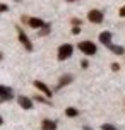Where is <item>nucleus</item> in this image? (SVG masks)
<instances>
[{
	"mask_svg": "<svg viewBox=\"0 0 125 130\" xmlns=\"http://www.w3.org/2000/svg\"><path fill=\"white\" fill-rule=\"evenodd\" d=\"M72 80H74V77L70 75V74H65V75H62V77H60V80H58V84H57V89H62L64 86L70 84Z\"/></svg>",
	"mask_w": 125,
	"mask_h": 130,
	"instance_id": "8",
	"label": "nucleus"
},
{
	"mask_svg": "<svg viewBox=\"0 0 125 130\" xmlns=\"http://www.w3.org/2000/svg\"><path fill=\"white\" fill-rule=\"evenodd\" d=\"M72 52H74V46L65 43V45H62L58 48V60H67L72 57Z\"/></svg>",
	"mask_w": 125,
	"mask_h": 130,
	"instance_id": "3",
	"label": "nucleus"
},
{
	"mask_svg": "<svg viewBox=\"0 0 125 130\" xmlns=\"http://www.w3.org/2000/svg\"><path fill=\"white\" fill-rule=\"evenodd\" d=\"M41 128L43 130H57V122H53V120H43L41 122Z\"/></svg>",
	"mask_w": 125,
	"mask_h": 130,
	"instance_id": "10",
	"label": "nucleus"
},
{
	"mask_svg": "<svg viewBox=\"0 0 125 130\" xmlns=\"http://www.w3.org/2000/svg\"><path fill=\"white\" fill-rule=\"evenodd\" d=\"M2 123H4V118H2V117H0V125H2Z\"/></svg>",
	"mask_w": 125,
	"mask_h": 130,
	"instance_id": "23",
	"label": "nucleus"
},
{
	"mask_svg": "<svg viewBox=\"0 0 125 130\" xmlns=\"http://www.w3.org/2000/svg\"><path fill=\"white\" fill-rule=\"evenodd\" d=\"M79 50L84 53V55H87V57H92V55H96V52H98V48H96V45H94L92 41H81Z\"/></svg>",
	"mask_w": 125,
	"mask_h": 130,
	"instance_id": "1",
	"label": "nucleus"
},
{
	"mask_svg": "<svg viewBox=\"0 0 125 130\" xmlns=\"http://www.w3.org/2000/svg\"><path fill=\"white\" fill-rule=\"evenodd\" d=\"M87 19L91 21V22H94V24H99V22H103L105 15H103V12H101V10L92 9V10H89V14H87Z\"/></svg>",
	"mask_w": 125,
	"mask_h": 130,
	"instance_id": "4",
	"label": "nucleus"
},
{
	"mask_svg": "<svg viewBox=\"0 0 125 130\" xmlns=\"http://www.w3.org/2000/svg\"><path fill=\"white\" fill-rule=\"evenodd\" d=\"M12 91L5 87V86H0V99H4V101H9V99H12Z\"/></svg>",
	"mask_w": 125,
	"mask_h": 130,
	"instance_id": "7",
	"label": "nucleus"
},
{
	"mask_svg": "<svg viewBox=\"0 0 125 130\" xmlns=\"http://www.w3.org/2000/svg\"><path fill=\"white\" fill-rule=\"evenodd\" d=\"M108 50H110V52L112 53H115V55H123L125 53V48L123 46H120V45H108Z\"/></svg>",
	"mask_w": 125,
	"mask_h": 130,
	"instance_id": "12",
	"label": "nucleus"
},
{
	"mask_svg": "<svg viewBox=\"0 0 125 130\" xmlns=\"http://www.w3.org/2000/svg\"><path fill=\"white\" fill-rule=\"evenodd\" d=\"M31 27H34V29H41V27L45 26V22L41 19H38V17H29V22H27Z\"/></svg>",
	"mask_w": 125,
	"mask_h": 130,
	"instance_id": "11",
	"label": "nucleus"
},
{
	"mask_svg": "<svg viewBox=\"0 0 125 130\" xmlns=\"http://www.w3.org/2000/svg\"><path fill=\"white\" fill-rule=\"evenodd\" d=\"M17 27V34H19V41L22 43V46L26 48L27 52H33V43L29 41V38H27V34L24 32V29L22 27H19V26H15Z\"/></svg>",
	"mask_w": 125,
	"mask_h": 130,
	"instance_id": "2",
	"label": "nucleus"
},
{
	"mask_svg": "<svg viewBox=\"0 0 125 130\" xmlns=\"http://www.w3.org/2000/svg\"><path fill=\"white\" fill-rule=\"evenodd\" d=\"M65 2H75V0H65Z\"/></svg>",
	"mask_w": 125,
	"mask_h": 130,
	"instance_id": "25",
	"label": "nucleus"
},
{
	"mask_svg": "<svg viewBox=\"0 0 125 130\" xmlns=\"http://www.w3.org/2000/svg\"><path fill=\"white\" fill-rule=\"evenodd\" d=\"M65 115H67V117H70V118H74V117L79 115V110H75V108L70 106V108H67V110H65Z\"/></svg>",
	"mask_w": 125,
	"mask_h": 130,
	"instance_id": "14",
	"label": "nucleus"
},
{
	"mask_svg": "<svg viewBox=\"0 0 125 130\" xmlns=\"http://www.w3.org/2000/svg\"><path fill=\"white\" fill-rule=\"evenodd\" d=\"M17 103H19V106L24 108V110H33V101L26 96H17Z\"/></svg>",
	"mask_w": 125,
	"mask_h": 130,
	"instance_id": "6",
	"label": "nucleus"
},
{
	"mask_svg": "<svg viewBox=\"0 0 125 130\" xmlns=\"http://www.w3.org/2000/svg\"><path fill=\"white\" fill-rule=\"evenodd\" d=\"M33 84H34V87H36V89H38V91L45 92V96H48V98H52V96H53L52 89H50V87H48V86H46L45 82H41V80H34Z\"/></svg>",
	"mask_w": 125,
	"mask_h": 130,
	"instance_id": "5",
	"label": "nucleus"
},
{
	"mask_svg": "<svg viewBox=\"0 0 125 130\" xmlns=\"http://www.w3.org/2000/svg\"><path fill=\"white\" fill-rule=\"evenodd\" d=\"M112 70L113 72H118L120 70V65L118 63H112Z\"/></svg>",
	"mask_w": 125,
	"mask_h": 130,
	"instance_id": "19",
	"label": "nucleus"
},
{
	"mask_svg": "<svg viewBox=\"0 0 125 130\" xmlns=\"http://www.w3.org/2000/svg\"><path fill=\"white\" fill-rule=\"evenodd\" d=\"M120 15H122V17H125V5L120 9Z\"/></svg>",
	"mask_w": 125,
	"mask_h": 130,
	"instance_id": "22",
	"label": "nucleus"
},
{
	"mask_svg": "<svg viewBox=\"0 0 125 130\" xmlns=\"http://www.w3.org/2000/svg\"><path fill=\"white\" fill-rule=\"evenodd\" d=\"M50 31H52V24H50V22H45V26L38 31V34H40V36H46Z\"/></svg>",
	"mask_w": 125,
	"mask_h": 130,
	"instance_id": "13",
	"label": "nucleus"
},
{
	"mask_svg": "<svg viewBox=\"0 0 125 130\" xmlns=\"http://www.w3.org/2000/svg\"><path fill=\"white\" fill-rule=\"evenodd\" d=\"M81 32V26H74L72 27V34H79Z\"/></svg>",
	"mask_w": 125,
	"mask_h": 130,
	"instance_id": "17",
	"label": "nucleus"
},
{
	"mask_svg": "<svg viewBox=\"0 0 125 130\" xmlns=\"http://www.w3.org/2000/svg\"><path fill=\"white\" fill-rule=\"evenodd\" d=\"M2 58H4V55H2V53H0V60H2Z\"/></svg>",
	"mask_w": 125,
	"mask_h": 130,
	"instance_id": "24",
	"label": "nucleus"
},
{
	"mask_svg": "<svg viewBox=\"0 0 125 130\" xmlns=\"http://www.w3.org/2000/svg\"><path fill=\"white\" fill-rule=\"evenodd\" d=\"M99 41H101L105 46L112 45V32L110 31H103L101 34H99Z\"/></svg>",
	"mask_w": 125,
	"mask_h": 130,
	"instance_id": "9",
	"label": "nucleus"
},
{
	"mask_svg": "<svg viewBox=\"0 0 125 130\" xmlns=\"http://www.w3.org/2000/svg\"><path fill=\"white\" fill-rule=\"evenodd\" d=\"M101 130H118L115 125H112V123H103L101 125Z\"/></svg>",
	"mask_w": 125,
	"mask_h": 130,
	"instance_id": "15",
	"label": "nucleus"
},
{
	"mask_svg": "<svg viewBox=\"0 0 125 130\" xmlns=\"http://www.w3.org/2000/svg\"><path fill=\"white\" fill-rule=\"evenodd\" d=\"M81 67H82V69H87V67H89V62H87V60H82V62H81Z\"/></svg>",
	"mask_w": 125,
	"mask_h": 130,
	"instance_id": "21",
	"label": "nucleus"
},
{
	"mask_svg": "<svg viewBox=\"0 0 125 130\" xmlns=\"http://www.w3.org/2000/svg\"><path fill=\"white\" fill-rule=\"evenodd\" d=\"M7 10H9V7L5 4H0V12H7Z\"/></svg>",
	"mask_w": 125,
	"mask_h": 130,
	"instance_id": "20",
	"label": "nucleus"
},
{
	"mask_svg": "<svg viewBox=\"0 0 125 130\" xmlns=\"http://www.w3.org/2000/svg\"><path fill=\"white\" fill-rule=\"evenodd\" d=\"M70 22H72L74 26H81V19H77V17H74V19L70 21Z\"/></svg>",
	"mask_w": 125,
	"mask_h": 130,
	"instance_id": "18",
	"label": "nucleus"
},
{
	"mask_svg": "<svg viewBox=\"0 0 125 130\" xmlns=\"http://www.w3.org/2000/svg\"><path fill=\"white\" fill-rule=\"evenodd\" d=\"M34 101H38V103H45V104H52V101H48V99H45V98H41V96H34Z\"/></svg>",
	"mask_w": 125,
	"mask_h": 130,
	"instance_id": "16",
	"label": "nucleus"
}]
</instances>
